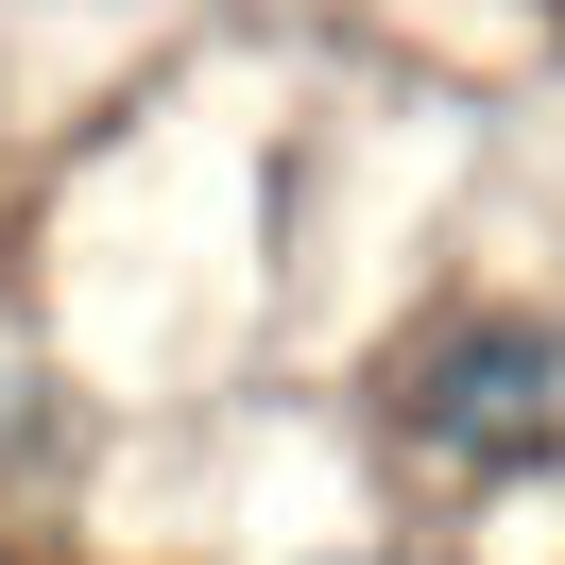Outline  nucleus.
<instances>
[{"label": "nucleus", "mask_w": 565, "mask_h": 565, "mask_svg": "<svg viewBox=\"0 0 565 565\" xmlns=\"http://www.w3.org/2000/svg\"><path fill=\"white\" fill-rule=\"evenodd\" d=\"M0 565H18V548H0Z\"/></svg>", "instance_id": "2"}, {"label": "nucleus", "mask_w": 565, "mask_h": 565, "mask_svg": "<svg viewBox=\"0 0 565 565\" xmlns=\"http://www.w3.org/2000/svg\"><path fill=\"white\" fill-rule=\"evenodd\" d=\"M394 412H412L428 462H531V446L565 428V343H548L531 309H480V326H446V343L412 360Z\"/></svg>", "instance_id": "1"}]
</instances>
